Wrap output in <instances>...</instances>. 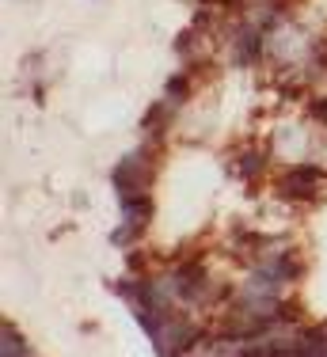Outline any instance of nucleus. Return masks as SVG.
<instances>
[{"label":"nucleus","mask_w":327,"mask_h":357,"mask_svg":"<svg viewBox=\"0 0 327 357\" xmlns=\"http://www.w3.org/2000/svg\"><path fill=\"white\" fill-rule=\"evenodd\" d=\"M270 144H247V149H240L236 156L228 160V172L236 178H244V183H255L263 172H266V160H270Z\"/></svg>","instance_id":"6"},{"label":"nucleus","mask_w":327,"mask_h":357,"mask_svg":"<svg viewBox=\"0 0 327 357\" xmlns=\"http://www.w3.org/2000/svg\"><path fill=\"white\" fill-rule=\"evenodd\" d=\"M122 206V225L110 232V243L115 248H126V243H137L141 232L152 220V194H133V198H118Z\"/></svg>","instance_id":"4"},{"label":"nucleus","mask_w":327,"mask_h":357,"mask_svg":"<svg viewBox=\"0 0 327 357\" xmlns=\"http://www.w3.org/2000/svg\"><path fill=\"white\" fill-rule=\"evenodd\" d=\"M308 144H312V133H308V126L286 122V126H278V130H274L270 152H274V156H282V160H289V164H297V160L308 152Z\"/></svg>","instance_id":"5"},{"label":"nucleus","mask_w":327,"mask_h":357,"mask_svg":"<svg viewBox=\"0 0 327 357\" xmlns=\"http://www.w3.org/2000/svg\"><path fill=\"white\" fill-rule=\"evenodd\" d=\"M157 141H145L141 149L126 152L115 167H110V186L118 198H133V194H149L157 183Z\"/></svg>","instance_id":"1"},{"label":"nucleus","mask_w":327,"mask_h":357,"mask_svg":"<svg viewBox=\"0 0 327 357\" xmlns=\"http://www.w3.org/2000/svg\"><path fill=\"white\" fill-rule=\"evenodd\" d=\"M324 183H327V172L320 164H312V160H297V164H289L286 172L278 175L274 190H278V198L293 202V206H312V202L320 198Z\"/></svg>","instance_id":"3"},{"label":"nucleus","mask_w":327,"mask_h":357,"mask_svg":"<svg viewBox=\"0 0 327 357\" xmlns=\"http://www.w3.org/2000/svg\"><path fill=\"white\" fill-rule=\"evenodd\" d=\"M191 96H194V80H191V73H187V69L171 73V76H168V84H164V99H168V103L179 110Z\"/></svg>","instance_id":"7"},{"label":"nucleus","mask_w":327,"mask_h":357,"mask_svg":"<svg viewBox=\"0 0 327 357\" xmlns=\"http://www.w3.org/2000/svg\"><path fill=\"white\" fill-rule=\"evenodd\" d=\"M0 354H4V357H34L31 346H27V338H23L12 323H4V342H0Z\"/></svg>","instance_id":"8"},{"label":"nucleus","mask_w":327,"mask_h":357,"mask_svg":"<svg viewBox=\"0 0 327 357\" xmlns=\"http://www.w3.org/2000/svg\"><path fill=\"white\" fill-rule=\"evenodd\" d=\"M312 35H308L300 23H293L286 15L282 23H274L270 31H266V61H274L278 69H293L300 73L308 61V54H312Z\"/></svg>","instance_id":"2"}]
</instances>
